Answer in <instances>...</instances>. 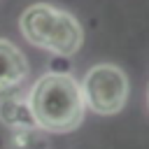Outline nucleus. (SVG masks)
Here are the masks:
<instances>
[{
  "instance_id": "nucleus-1",
  "label": "nucleus",
  "mask_w": 149,
  "mask_h": 149,
  "mask_svg": "<svg viewBox=\"0 0 149 149\" xmlns=\"http://www.w3.org/2000/svg\"><path fill=\"white\" fill-rule=\"evenodd\" d=\"M35 123L49 133H70L84 121V95L79 81L68 72L42 74L28 95Z\"/></svg>"
},
{
  "instance_id": "nucleus-2",
  "label": "nucleus",
  "mask_w": 149,
  "mask_h": 149,
  "mask_svg": "<svg viewBox=\"0 0 149 149\" xmlns=\"http://www.w3.org/2000/svg\"><path fill=\"white\" fill-rule=\"evenodd\" d=\"M19 26H21L23 37L30 44L47 49L56 56L68 58V56L77 54L84 42V30H81L79 21L72 14L56 9L54 5H47V2L30 5L21 14Z\"/></svg>"
},
{
  "instance_id": "nucleus-3",
  "label": "nucleus",
  "mask_w": 149,
  "mask_h": 149,
  "mask_svg": "<svg viewBox=\"0 0 149 149\" xmlns=\"http://www.w3.org/2000/svg\"><path fill=\"white\" fill-rule=\"evenodd\" d=\"M79 86H81L84 105L102 116H112L121 112L128 100V77L121 68L112 63L93 65Z\"/></svg>"
},
{
  "instance_id": "nucleus-4",
  "label": "nucleus",
  "mask_w": 149,
  "mask_h": 149,
  "mask_svg": "<svg viewBox=\"0 0 149 149\" xmlns=\"http://www.w3.org/2000/svg\"><path fill=\"white\" fill-rule=\"evenodd\" d=\"M28 72H30V68H28V61L21 54V49L7 40H0V93L23 84Z\"/></svg>"
}]
</instances>
